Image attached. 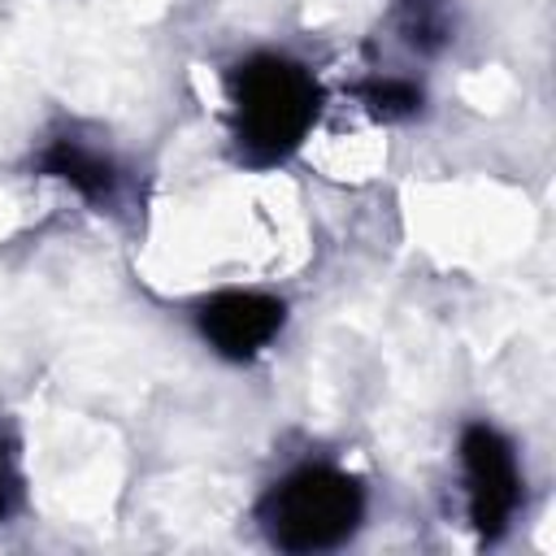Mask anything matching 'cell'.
Here are the masks:
<instances>
[{
  "instance_id": "obj_1",
  "label": "cell",
  "mask_w": 556,
  "mask_h": 556,
  "mask_svg": "<svg viewBox=\"0 0 556 556\" xmlns=\"http://www.w3.org/2000/svg\"><path fill=\"white\" fill-rule=\"evenodd\" d=\"M317 117V83L287 56H252L235 74V126L252 161H282Z\"/></svg>"
},
{
  "instance_id": "obj_2",
  "label": "cell",
  "mask_w": 556,
  "mask_h": 556,
  "mask_svg": "<svg viewBox=\"0 0 556 556\" xmlns=\"http://www.w3.org/2000/svg\"><path fill=\"white\" fill-rule=\"evenodd\" d=\"M361 513H365L361 482L339 469H300L282 478L261 504L265 534L282 552L339 547L361 526Z\"/></svg>"
},
{
  "instance_id": "obj_3",
  "label": "cell",
  "mask_w": 556,
  "mask_h": 556,
  "mask_svg": "<svg viewBox=\"0 0 556 556\" xmlns=\"http://www.w3.org/2000/svg\"><path fill=\"white\" fill-rule=\"evenodd\" d=\"M460 460L469 478V517L482 539H495L521 500V473L513 447L491 426H469L460 439Z\"/></svg>"
},
{
  "instance_id": "obj_4",
  "label": "cell",
  "mask_w": 556,
  "mask_h": 556,
  "mask_svg": "<svg viewBox=\"0 0 556 556\" xmlns=\"http://www.w3.org/2000/svg\"><path fill=\"white\" fill-rule=\"evenodd\" d=\"M278 326H282V304L269 295H252V291H226L200 308L204 339L230 361L256 356L278 334Z\"/></svg>"
},
{
  "instance_id": "obj_5",
  "label": "cell",
  "mask_w": 556,
  "mask_h": 556,
  "mask_svg": "<svg viewBox=\"0 0 556 556\" xmlns=\"http://www.w3.org/2000/svg\"><path fill=\"white\" fill-rule=\"evenodd\" d=\"M43 165H48V174H56V178H65L70 187H78L87 200H100V195L113 191V169H109V161H100L96 152H87V148H78V143H70V139H61V143L43 156Z\"/></svg>"
},
{
  "instance_id": "obj_6",
  "label": "cell",
  "mask_w": 556,
  "mask_h": 556,
  "mask_svg": "<svg viewBox=\"0 0 556 556\" xmlns=\"http://www.w3.org/2000/svg\"><path fill=\"white\" fill-rule=\"evenodd\" d=\"M365 100H369V109H374L378 117H404V113H413V109L421 104V91H417L413 83L382 78V83L365 87Z\"/></svg>"
},
{
  "instance_id": "obj_7",
  "label": "cell",
  "mask_w": 556,
  "mask_h": 556,
  "mask_svg": "<svg viewBox=\"0 0 556 556\" xmlns=\"http://www.w3.org/2000/svg\"><path fill=\"white\" fill-rule=\"evenodd\" d=\"M404 30L413 43L434 48L443 39V0H404Z\"/></svg>"
},
{
  "instance_id": "obj_8",
  "label": "cell",
  "mask_w": 556,
  "mask_h": 556,
  "mask_svg": "<svg viewBox=\"0 0 556 556\" xmlns=\"http://www.w3.org/2000/svg\"><path fill=\"white\" fill-rule=\"evenodd\" d=\"M4 495H9V473H4V460H0V513H4Z\"/></svg>"
}]
</instances>
